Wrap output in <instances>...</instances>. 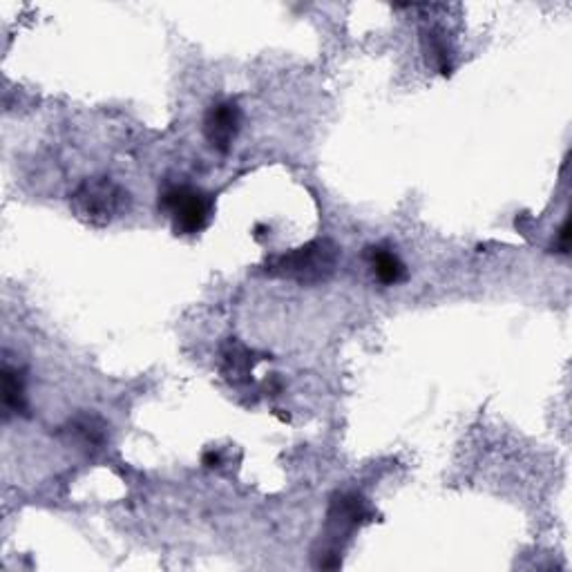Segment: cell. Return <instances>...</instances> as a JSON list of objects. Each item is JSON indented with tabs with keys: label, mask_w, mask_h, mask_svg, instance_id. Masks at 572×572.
Returning a JSON list of instances; mask_svg holds the SVG:
<instances>
[{
	"label": "cell",
	"mask_w": 572,
	"mask_h": 572,
	"mask_svg": "<svg viewBox=\"0 0 572 572\" xmlns=\"http://www.w3.org/2000/svg\"><path fill=\"white\" fill-rule=\"evenodd\" d=\"M371 519L367 501L356 492H342L331 501L327 512V530H324L322 548L316 552V566L333 570L342 566V548L349 537Z\"/></svg>",
	"instance_id": "obj_1"
},
{
	"label": "cell",
	"mask_w": 572,
	"mask_h": 572,
	"mask_svg": "<svg viewBox=\"0 0 572 572\" xmlns=\"http://www.w3.org/2000/svg\"><path fill=\"white\" fill-rule=\"evenodd\" d=\"M213 199L193 186H168L159 195V211L170 217L175 235L202 233L213 217Z\"/></svg>",
	"instance_id": "obj_4"
},
{
	"label": "cell",
	"mask_w": 572,
	"mask_h": 572,
	"mask_svg": "<svg viewBox=\"0 0 572 572\" xmlns=\"http://www.w3.org/2000/svg\"><path fill=\"white\" fill-rule=\"evenodd\" d=\"M242 126V110L235 101H219L204 117V135L211 148L228 152Z\"/></svg>",
	"instance_id": "obj_5"
},
{
	"label": "cell",
	"mask_w": 572,
	"mask_h": 572,
	"mask_svg": "<svg viewBox=\"0 0 572 572\" xmlns=\"http://www.w3.org/2000/svg\"><path fill=\"white\" fill-rule=\"evenodd\" d=\"M106 423L101 421L97 416H76L74 421H70V429L68 434L74 438L76 443L83 445V447H99L106 443Z\"/></svg>",
	"instance_id": "obj_9"
},
{
	"label": "cell",
	"mask_w": 572,
	"mask_h": 572,
	"mask_svg": "<svg viewBox=\"0 0 572 572\" xmlns=\"http://www.w3.org/2000/svg\"><path fill=\"white\" fill-rule=\"evenodd\" d=\"M423 47L427 61L441 74H450L452 70V50L447 43V36L441 30H425L423 32Z\"/></svg>",
	"instance_id": "obj_10"
},
{
	"label": "cell",
	"mask_w": 572,
	"mask_h": 572,
	"mask_svg": "<svg viewBox=\"0 0 572 572\" xmlns=\"http://www.w3.org/2000/svg\"><path fill=\"white\" fill-rule=\"evenodd\" d=\"M3 409L5 421L9 416H18L27 412V385H25V371L5 362L3 365Z\"/></svg>",
	"instance_id": "obj_8"
},
{
	"label": "cell",
	"mask_w": 572,
	"mask_h": 572,
	"mask_svg": "<svg viewBox=\"0 0 572 572\" xmlns=\"http://www.w3.org/2000/svg\"><path fill=\"white\" fill-rule=\"evenodd\" d=\"M219 463H222V456H219V454H215V452L204 454V465L206 467H217Z\"/></svg>",
	"instance_id": "obj_12"
},
{
	"label": "cell",
	"mask_w": 572,
	"mask_h": 572,
	"mask_svg": "<svg viewBox=\"0 0 572 572\" xmlns=\"http://www.w3.org/2000/svg\"><path fill=\"white\" fill-rule=\"evenodd\" d=\"M262 358H257L253 349L244 347L242 342L228 340L222 347V365L219 371L231 385H249L253 380V369Z\"/></svg>",
	"instance_id": "obj_6"
},
{
	"label": "cell",
	"mask_w": 572,
	"mask_h": 572,
	"mask_svg": "<svg viewBox=\"0 0 572 572\" xmlns=\"http://www.w3.org/2000/svg\"><path fill=\"white\" fill-rule=\"evenodd\" d=\"M130 195L112 179H88L74 190L72 213L88 226H108L128 211Z\"/></svg>",
	"instance_id": "obj_3"
},
{
	"label": "cell",
	"mask_w": 572,
	"mask_h": 572,
	"mask_svg": "<svg viewBox=\"0 0 572 572\" xmlns=\"http://www.w3.org/2000/svg\"><path fill=\"white\" fill-rule=\"evenodd\" d=\"M557 249L559 253H568L570 249V224L564 222V226H561V231H559V237H557Z\"/></svg>",
	"instance_id": "obj_11"
},
{
	"label": "cell",
	"mask_w": 572,
	"mask_h": 572,
	"mask_svg": "<svg viewBox=\"0 0 572 572\" xmlns=\"http://www.w3.org/2000/svg\"><path fill=\"white\" fill-rule=\"evenodd\" d=\"M365 257L371 273H374V278L380 284L396 286L407 280V266L392 249H387V246H369Z\"/></svg>",
	"instance_id": "obj_7"
},
{
	"label": "cell",
	"mask_w": 572,
	"mask_h": 572,
	"mask_svg": "<svg viewBox=\"0 0 572 572\" xmlns=\"http://www.w3.org/2000/svg\"><path fill=\"white\" fill-rule=\"evenodd\" d=\"M340 249L331 240H316L284 253L266 264V273L278 275L304 286L327 282L338 269Z\"/></svg>",
	"instance_id": "obj_2"
}]
</instances>
